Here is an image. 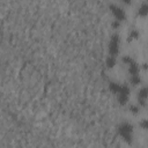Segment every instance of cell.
<instances>
[{
	"label": "cell",
	"instance_id": "12",
	"mask_svg": "<svg viewBox=\"0 0 148 148\" xmlns=\"http://www.w3.org/2000/svg\"><path fill=\"white\" fill-rule=\"evenodd\" d=\"M140 126H141L142 128H145V130H148V120H147V119H143V120H141V123H140Z\"/></svg>",
	"mask_w": 148,
	"mask_h": 148
},
{
	"label": "cell",
	"instance_id": "4",
	"mask_svg": "<svg viewBox=\"0 0 148 148\" xmlns=\"http://www.w3.org/2000/svg\"><path fill=\"white\" fill-rule=\"evenodd\" d=\"M118 101L121 104H125L128 99V95H130V89L127 86H120L119 90H118Z\"/></svg>",
	"mask_w": 148,
	"mask_h": 148
},
{
	"label": "cell",
	"instance_id": "3",
	"mask_svg": "<svg viewBox=\"0 0 148 148\" xmlns=\"http://www.w3.org/2000/svg\"><path fill=\"white\" fill-rule=\"evenodd\" d=\"M109 7L111 8V10H112L114 17L117 18V21H123V20H125L126 14H125V10H124L121 7H119V6L114 5V3H110Z\"/></svg>",
	"mask_w": 148,
	"mask_h": 148
},
{
	"label": "cell",
	"instance_id": "6",
	"mask_svg": "<svg viewBox=\"0 0 148 148\" xmlns=\"http://www.w3.org/2000/svg\"><path fill=\"white\" fill-rule=\"evenodd\" d=\"M138 14H139L140 16H146V15H148V3H142V5L139 7V9H138Z\"/></svg>",
	"mask_w": 148,
	"mask_h": 148
},
{
	"label": "cell",
	"instance_id": "5",
	"mask_svg": "<svg viewBox=\"0 0 148 148\" xmlns=\"http://www.w3.org/2000/svg\"><path fill=\"white\" fill-rule=\"evenodd\" d=\"M147 98H148V88L147 87H143L138 92V99H139V102H140L141 105H145Z\"/></svg>",
	"mask_w": 148,
	"mask_h": 148
},
{
	"label": "cell",
	"instance_id": "13",
	"mask_svg": "<svg viewBox=\"0 0 148 148\" xmlns=\"http://www.w3.org/2000/svg\"><path fill=\"white\" fill-rule=\"evenodd\" d=\"M112 25H113L114 28H117V27L119 25V23H118V22H113V23H112Z\"/></svg>",
	"mask_w": 148,
	"mask_h": 148
},
{
	"label": "cell",
	"instance_id": "1",
	"mask_svg": "<svg viewBox=\"0 0 148 148\" xmlns=\"http://www.w3.org/2000/svg\"><path fill=\"white\" fill-rule=\"evenodd\" d=\"M119 133L123 136V139L126 142H132V133H133V127L130 123H123L119 126Z\"/></svg>",
	"mask_w": 148,
	"mask_h": 148
},
{
	"label": "cell",
	"instance_id": "7",
	"mask_svg": "<svg viewBox=\"0 0 148 148\" xmlns=\"http://www.w3.org/2000/svg\"><path fill=\"white\" fill-rule=\"evenodd\" d=\"M114 65H116V58L112 57V56H109V57L106 58V66L112 68Z\"/></svg>",
	"mask_w": 148,
	"mask_h": 148
},
{
	"label": "cell",
	"instance_id": "2",
	"mask_svg": "<svg viewBox=\"0 0 148 148\" xmlns=\"http://www.w3.org/2000/svg\"><path fill=\"white\" fill-rule=\"evenodd\" d=\"M119 36L118 35H112L110 43H109V51H110V56L114 57L118 51H119Z\"/></svg>",
	"mask_w": 148,
	"mask_h": 148
},
{
	"label": "cell",
	"instance_id": "8",
	"mask_svg": "<svg viewBox=\"0 0 148 148\" xmlns=\"http://www.w3.org/2000/svg\"><path fill=\"white\" fill-rule=\"evenodd\" d=\"M139 37V31L135 30V29H132L128 34V40H132V39H135Z\"/></svg>",
	"mask_w": 148,
	"mask_h": 148
},
{
	"label": "cell",
	"instance_id": "10",
	"mask_svg": "<svg viewBox=\"0 0 148 148\" xmlns=\"http://www.w3.org/2000/svg\"><path fill=\"white\" fill-rule=\"evenodd\" d=\"M119 88H120V84H118V83H116V82H111L110 83V89L113 91V92H118V90H119Z\"/></svg>",
	"mask_w": 148,
	"mask_h": 148
},
{
	"label": "cell",
	"instance_id": "11",
	"mask_svg": "<svg viewBox=\"0 0 148 148\" xmlns=\"http://www.w3.org/2000/svg\"><path fill=\"white\" fill-rule=\"evenodd\" d=\"M130 111L135 114V113L139 112V106H136V105H130Z\"/></svg>",
	"mask_w": 148,
	"mask_h": 148
},
{
	"label": "cell",
	"instance_id": "9",
	"mask_svg": "<svg viewBox=\"0 0 148 148\" xmlns=\"http://www.w3.org/2000/svg\"><path fill=\"white\" fill-rule=\"evenodd\" d=\"M140 81H141V79H140V76H139V74L138 75H132L131 76V83L132 84H139L140 83Z\"/></svg>",
	"mask_w": 148,
	"mask_h": 148
}]
</instances>
